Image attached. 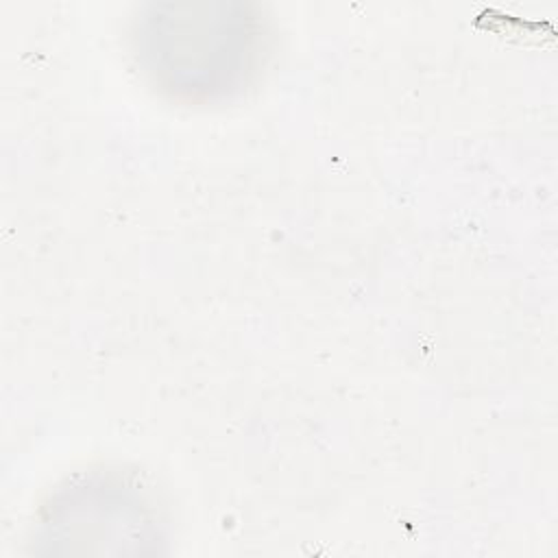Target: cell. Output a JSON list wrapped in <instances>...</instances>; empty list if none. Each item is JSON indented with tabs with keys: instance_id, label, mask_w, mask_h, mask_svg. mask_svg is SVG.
Here are the masks:
<instances>
[{
	"instance_id": "1",
	"label": "cell",
	"mask_w": 558,
	"mask_h": 558,
	"mask_svg": "<svg viewBox=\"0 0 558 558\" xmlns=\"http://www.w3.org/2000/svg\"><path fill=\"white\" fill-rule=\"evenodd\" d=\"M262 20L242 2L153 4L142 15L135 50L163 89L209 98L246 81L262 57Z\"/></svg>"
}]
</instances>
